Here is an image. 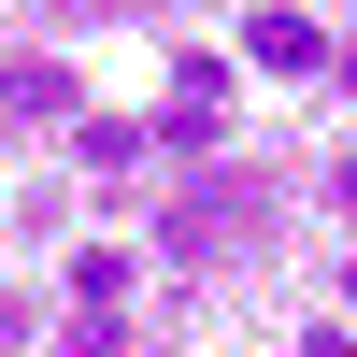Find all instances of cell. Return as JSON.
I'll return each mask as SVG.
<instances>
[{"label":"cell","mask_w":357,"mask_h":357,"mask_svg":"<svg viewBox=\"0 0 357 357\" xmlns=\"http://www.w3.org/2000/svg\"><path fill=\"white\" fill-rule=\"evenodd\" d=\"M243 57H257V72H329V29L286 15V0H257V15H243Z\"/></svg>","instance_id":"cell-1"},{"label":"cell","mask_w":357,"mask_h":357,"mask_svg":"<svg viewBox=\"0 0 357 357\" xmlns=\"http://www.w3.org/2000/svg\"><path fill=\"white\" fill-rule=\"evenodd\" d=\"M0 114L57 129V114H72V72H57V57H15V72H0Z\"/></svg>","instance_id":"cell-2"},{"label":"cell","mask_w":357,"mask_h":357,"mask_svg":"<svg viewBox=\"0 0 357 357\" xmlns=\"http://www.w3.org/2000/svg\"><path fill=\"white\" fill-rule=\"evenodd\" d=\"M72 301H86V314H100V301H129V257H114V243H86V257H72Z\"/></svg>","instance_id":"cell-3"},{"label":"cell","mask_w":357,"mask_h":357,"mask_svg":"<svg viewBox=\"0 0 357 357\" xmlns=\"http://www.w3.org/2000/svg\"><path fill=\"white\" fill-rule=\"evenodd\" d=\"M301 357H357V343H343V329H314V343H301Z\"/></svg>","instance_id":"cell-4"},{"label":"cell","mask_w":357,"mask_h":357,"mask_svg":"<svg viewBox=\"0 0 357 357\" xmlns=\"http://www.w3.org/2000/svg\"><path fill=\"white\" fill-rule=\"evenodd\" d=\"M343 301H357V272H343Z\"/></svg>","instance_id":"cell-5"}]
</instances>
